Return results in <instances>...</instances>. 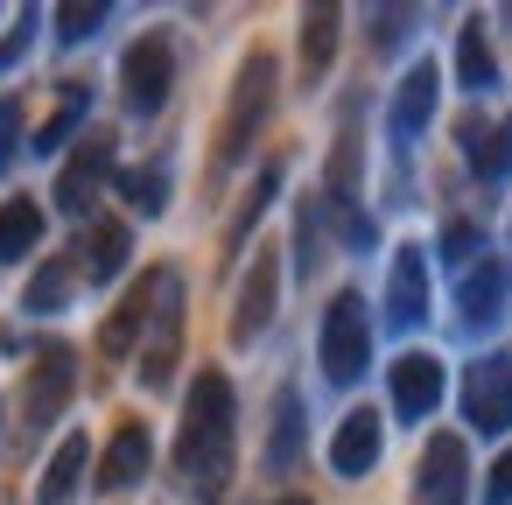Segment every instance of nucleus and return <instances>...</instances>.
I'll return each instance as SVG.
<instances>
[{"label": "nucleus", "mask_w": 512, "mask_h": 505, "mask_svg": "<svg viewBox=\"0 0 512 505\" xmlns=\"http://www.w3.org/2000/svg\"><path fill=\"white\" fill-rule=\"evenodd\" d=\"M15 134H22V106H15V99H0V176L15 169Z\"/></svg>", "instance_id": "nucleus-32"}, {"label": "nucleus", "mask_w": 512, "mask_h": 505, "mask_svg": "<svg viewBox=\"0 0 512 505\" xmlns=\"http://www.w3.org/2000/svg\"><path fill=\"white\" fill-rule=\"evenodd\" d=\"M484 505H512V449L491 463V477H484Z\"/></svg>", "instance_id": "nucleus-33"}, {"label": "nucleus", "mask_w": 512, "mask_h": 505, "mask_svg": "<svg viewBox=\"0 0 512 505\" xmlns=\"http://www.w3.org/2000/svg\"><path fill=\"white\" fill-rule=\"evenodd\" d=\"M456 302H463V330H491V323L505 316V267H498V260H477V267L463 274Z\"/></svg>", "instance_id": "nucleus-16"}, {"label": "nucleus", "mask_w": 512, "mask_h": 505, "mask_svg": "<svg viewBox=\"0 0 512 505\" xmlns=\"http://www.w3.org/2000/svg\"><path fill=\"white\" fill-rule=\"evenodd\" d=\"M337 29H344V15H337V8H309V15H302V85H323V78H330Z\"/></svg>", "instance_id": "nucleus-20"}, {"label": "nucleus", "mask_w": 512, "mask_h": 505, "mask_svg": "<svg viewBox=\"0 0 512 505\" xmlns=\"http://www.w3.org/2000/svg\"><path fill=\"white\" fill-rule=\"evenodd\" d=\"M106 15H113L106 0H71V8H57V36H64V43H85V36H99Z\"/></svg>", "instance_id": "nucleus-30"}, {"label": "nucleus", "mask_w": 512, "mask_h": 505, "mask_svg": "<svg viewBox=\"0 0 512 505\" xmlns=\"http://www.w3.org/2000/svg\"><path fill=\"white\" fill-rule=\"evenodd\" d=\"M43 246V204L36 197H8L0 204V267H15Z\"/></svg>", "instance_id": "nucleus-19"}, {"label": "nucleus", "mask_w": 512, "mask_h": 505, "mask_svg": "<svg viewBox=\"0 0 512 505\" xmlns=\"http://www.w3.org/2000/svg\"><path fill=\"white\" fill-rule=\"evenodd\" d=\"M435 99H442V71H435L428 57L407 64V78L393 85V106H386V134H393V148L421 141V127L435 120Z\"/></svg>", "instance_id": "nucleus-9"}, {"label": "nucleus", "mask_w": 512, "mask_h": 505, "mask_svg": "<svg viewBox=\"0 0 512 505\" xmlns=\"http://www.w3.org/2000/svg\"><path fill=\"white\" fill-rule=\"evenodd\" d=\"M372 22H379V43H393V36H407V29H414V8H379Z\"/></svg>", "instance_id": "nucleus-35"}, {"label": "nucleus", "mask_w": 512, "mask_h": 505, "mask_svg": "<svg viewBox=\"0 0 512 505\" xmlns=\"http://www.w3.org/2000/svg\"><path fill=\"white\" fill-rule=\"evenodd\" d=\"M470 498V449L463 435H428L414 470V505H463Z\"/></svg>", "instance_id": "nucleus-8"}, {"label": "nucleus", "mask_w": 512, "mask_h": 505, "mask_svg": "<svg viewBox=\"0 0 512 505\" xmlns=\"http://www.w3.org/2000/svg\"><path fill=\"white\" fill-rule=\"evenodd\" d=\"M281 176H288V162H267L260 176H253V190H246V204H239V218L225 225V246H246V232L260 225V211L274 204V190H281Z\"/></svg>", "instance_id": "nucleus-26"}, {"label": "nucleus", "mask_w": 512, "mask_h": 505, "mask_svg": "<svg viewBox=\"0 0 512 505\" xmlns=\"http://www.w3.org/2000/svg\"><path fill=\"white\" fill-rule=\"evenodd\" d=\"M477 246H484V239H477V225H470V218H449V225H442V260H463V267H470V253H477Z\"/></svg>", "instance_id": "nucleus-31"}, {"label": "nucleus", "mask_w": 512, "mask_h": 505, "mask_svg": "<svg viewBox=\"0 0 512 505\" xmlns=\"http://www.w3.org/2000/svg\"><path fill=\"white\" fill-rule=\"evenodd\" d=\"M71 288H78V267L71 260H43L22 302H29V316H57V309H71Z\"/></svg>", "instance_id": "nucleus-24"}, {"label": "nucleus", "mask_w": 512, "mask_h": 505, "mask_svg": "<svg viewBox=\"0 0 512 505\" xmlns=\"http://www.w3.org/2000/svg\"><path fill=\"white\" fill-rule=\"evenodd\" d=\"M232 442H239V400L225 372H197L190 407H183V435H176V470L197 498H225L232 484Z\"/></svg>", "instance_id": "nucleus-1"}, {"label": "nucleus", "mask_w": 512, "mask_h": 505, "mask_svg": "<svg viewBox=\"0 0 512 505\" xmlns=\"http://www.w3.org/2000/svg\"><path fill=\"white\" fill-rule=\"evenodd\" d=\"M106 176H113V134H85V148H78V155L64 162V176H57V211H64V218H85V211L99 204Z\"/></svg>", "instance_id": "nucleus-10"}, {"label": "nucleus", "mask_w": 512, "mask_h": 505, "mask_svg": "<svg viewBox=\"0 0 512 505\" xmlns=\"http://www.w3.org/2000/svg\"><path fill=\"white\" fill-rule=\"evenodd\" d=\"M316 358H323V379L330 386H351V379H365V365H372V316H365V295H330V309H323V337H316Z\"/></svg>", "instance_id": "nucleus-4"}, {"label": "nucleus", "mask_w": 512, "mask_h": 505, "mask_svg": "<svg viewBox=\"0 0 512 505\" xmlns=\"http://www.w3.org/2000/svg\"><path fill=\"white\" fill-rule=\"evenodd\" d=\"M120 197H127V211H141V218H162V204H169V169H162V162H148V169H127V176H120Z\"/></svg>", "instance_id": "nucleus-27"}, {"label": "nucleus", "mask_w": 512, "mask_h": 505, "mask_svg": "<svg viewBox=\"0 0 512 505\" xmlns=\"http://www.w3.org/2000/svg\"><path fill=\"white\" fill-rule=\"evenodd\" d=\"M127 246H134V232L120 225V218H99L92 225V239H85V281H120V267H127Z\"/></svg>", "instance_id": "nucleus-22"}, {"label": "nucleus", "mask_w": 512, "mask_h": 505, "mask_svg": "<svg viewBox=\"0 0 512 505\" xmlns=\"http://www.w3.org/2000/svg\"><path fill=\"white\" fill-rule=\"evenodd\" d=\"M456 141H463V155H470V169L484 176V183H505V169H512V134L505 127H491V120H463L456 127Z\"/></svg>", "instance_id": "nucleus-17"}, {"label": "nucleus", "mask_w": 512, "mask_h": 505, "mask_svg": "<svg viewBox=\"0 0 512 505\" xmlns=\"http://www.w3.org/2000/svg\"><path fill=\"white\" fill-rule=\"evenodd\" d=\"M316 267H323V211L302 204V218H295V274L309 281Z\"/></svg>", "instance_id": "nucleus-29"}, {"label": "nucleus", "mask_w": 512, "mask_h": 505, "mask_svg": "<svg viewBox=\"0 0 512 505\" xmlns=\"http://www.w3.org/2000/svg\"><path fill=\"white\" fill-rule=\"evenodd\" d=\"M85 106H92V99H85V92L71 85V92H64V106L50 113V127L36 134V155H64V141L78 134V120H85Z\"/></svg>", "instance_id": "nucleus-28"}, {"label": "nucleus", "mask_w": 512, "mask_h": 505, "mask_svg": "<svg viewBox=\"0 0 512 505\" xmlns=\"http://www.w3.org/2000/svg\"><path fill=\"white\" fill-rule=\"evenodd\" d=\"M295 456H302V393L281 386L274 421H267V470H295Z\"/></svg>", "instance_id": "nucleus-21"}, {"label": "nucleus", "mask_w": 512, "mask_h": 505, "mask_svg": "<svg viewBox=\"0 0 512 505\" xmlns=\"http://www.w3.org/2000/svg\"><path fill=\"white\" fill-rule=\"evenodd\" d=\"M274 92H281V64H274L267 50H253L246 71L232 78V106H225V127H218V155H211V183H225L232 162H246L253 134H260L267 113H274Z\"/></svg>", "instance_id": "nucleus-2"}, {"label": "nucleus", "mask_w": 512, "mask_h": 505, "mask_svg": "<svg viewBox=\"0 0 512 505\" xmlns=\"http://www.w3.org/2000/svg\"><path fill=\"white\" fill-rule=\"evenodd\" d=\"M141 330H148V281L106 316V330H99V351L106 358H134V344H141Z\"/></svg>", "instance_id": "nucleus-23"}, {"label": "nucleus", "mask_w": 512, "mask_h": 505, "mask_svg": "<svg viewBox=\"0 0 512 505\" xmlns=\"http://www.w3.org/2000/svg\"><path fill=\"white\" fill-rule=\"evenodd\" d=\"M29 22H36V15H22V22L8 29V43H0V71H8V64H22V57H29V36H36Z\"/></svg>", "instance_id": "nucleus-34"}, {"label": "nucleus", "mask_w": 512, "mask_h": 505, "mask_svg": "<svg viewBox=\"0 0 512 505\" xmlns=\"http://www.w3.org/2000/svg\"><path fill=\"white\" fill-rule=\"evenodd\" d=\"M169 85H176V43L155 29V36H141V43L127 50V64H120V92H127V106H134L141 120H155V113L169 106Z\"/></svg>", "instance_id": "nucleus-6"}, {"label": "nucleus", "mask_w": 512, "mask_h": 505, "mask_svg": "<svg viewBox=\"0 0 512 505\" xmlns=\"http://www.w3.org/2000/svg\"><path fill=\"white\" fill-rule=\"evenodd\" d=\"M274 295H281V260H274V246H260L239 281V302H232V344H253L274 323Z\"/></svg>", "instance_id": "nucleus-11"}, {"label": "nucleus", "mask_w": 512, "mask_h": 505, "mask_svg": "<svg viewBox=\"0 0 512 505\" xmlns=\"http://www.w3.org/2000/svg\"><path fill=\"white\" fill-rule=\"evenodd\" d=\"M505 134H512V127H505Z\"/></svg>", "instance_id": "nucleus-36"}, {"label": "nucleus", "mask_w": 512, "mask_h": 505, "mask_svg": "<svg viewBox=\"0 0 512 505\" xmlns=\"http://www.w3.org/2000/svg\"><path fill=\"white\" fill-rule=\"evenodd\" d=\"M463 414L477 435H505L512 428V351H484L463 372Z\"/></svg>", "instance_id": "nucleus-7"}, {"label": "nucleus", "mask_w": 512, "mask_h": 505, "mask_svg": "<svg viewBox=\"0 0 512 505\" xmlns=\"http://www.w3.org/2000/svg\"><path fill=\"white\" fill-rule=\"evenodd\" d=\"M435 407H442V358L407 351V358L393 365V414H400V421H421V414H435Z\"/></svg>", "instance_id": "nucleus-14"}, {"label": "nucleus", "mask_w": 512, "mask_h": 505, "mask_svg": "<svg viewBox=\"0 0 512 505\" xmlns=\"http://www.w3.org/2000/svg\"><path fill=\"white\" fill-rule=\"evenodd\" d=\"M85 463H92V442L71 428L64 442H57V456H50V470H43V484H36V505H71V491L85 484Z\"/></svg>", "instance_id": "nucleus-18"}, {"label": "nucleus", "mask_w": 512, "mask_h": 505, "mask_svg": "<svg viewBox=\"0 0 512 505\" xmlns=\"http://www.w3.org/2000/svg\"><path fill=\"white\" fill-rule=\"evenodd\" d=\"M148 463H155V442H148V428L141 421H127L113 442H106V463H99V491H127V484H141L148 477Z\"/></svg>", "instance_id": "nucleus-15"}, {"label": "nucleus", "mask_w": 512, "mask_h": 505, "mask_svg": "<svg viewBox=\"0 0 512 505\" xmlns=\"http://www.w3.org/2000/svg\"><path fill=\"white\" fill-rule=\"evenodd\" d=\"M71 393H78V351H71V344H50V351H36V365H29V386H22V421H29V435L57 428V414L71 407Z\"/></svg>", "instance_id": "nucleus-5"}, {"label": "nucleus", "mask_w": 512, "mask_h": 505, "mask_svg": "<svg viewBox=\"0 0 512 505\" xmlns=\"http://www.w3.org/2000/svg\"><path fill=\"white\" fill-rule=\"evenodd\" d=\"M379 442H386V428H379V414L372 407H351L344 421H337V435H330V470L337 477H372V463H379Z\"/></svg>", "instance_id": "nucleus-13"}, {"label": "nucleus", "mask_w": 512, "mask_h": 505, "mask_svg": "<svg viewBox=\"0 0 512 505\" xmlns=\"http://www.w3.org/2000/svg\"><path fill=\"white\" fill-rule=\"evenodd\" d=\"M456 85H463V92H491V85H498L491 43H484V29H477V22L456 36Z\"/></svg>", "instance_id": "nucleus-25"}, {"label": "nucleus", "mask_w": 512, "mask_h": 505, "mask_svg": "<svg viewBox=\"0 0 512 505\" xmlns=\"http://www.w3.org/2000/svg\"><path fill=\"white\" fill-rule=\"evenodd\" d=\"M421 316H428V260H421V246H400L393 274H386V323L421 330Z\"/></svg>", "instance_id": "nucleus-12"}, {"label": "nucleus", "mask_w": 512, "mask_h": 505, "mask_svg": "<svg viewBox=\"0 0 512 505\" xmlns=\"http://www.w3.org/2000/svg\"><path fill=\"white\" fill-rule=\"evenodd\" d=\"M176 358H183V274L176 267H155L148 274V337H141V386L162 393L176 379Z\"/></svg>", "instance_id": "nucleus-3"}]
</instances>
